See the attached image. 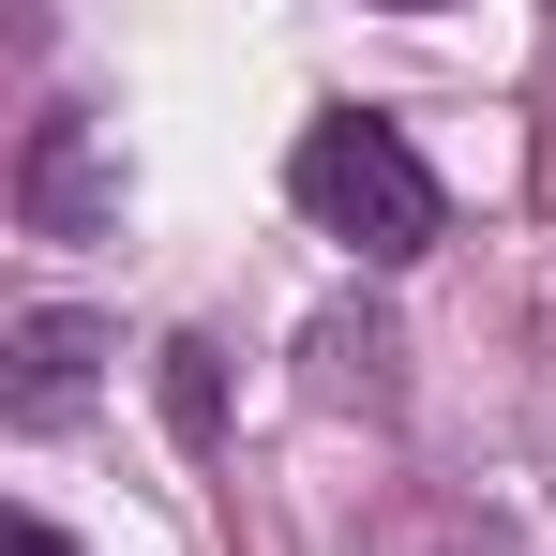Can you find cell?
Segmentation results:
<instances>
[{
	"label": "cell",
	"instance_id": "1",
	"mask_svg": "<svg viewBox=\"0 0 556 556\" xmlns=\"http://www.w3.org/2000/svg\"><path fill=\"white\" fill-rule=\"evenodd\" d=\"M286 195H301V226H316V241H346L362 271L437 256V226H452V195H437V166H421V136H406V121H376V105H316V121H301V151H286Z\"/></svg>",
	"mask_w": 556,
	"mask_h": 556
},
{
	"label": "cell",
	"instance_id": "2",
	"mask_svg": "<svg viewBox=\"0 0 556 556\" xmlns=\"http://www.w3.org/2000/svg\"><path fill=\"white\" fill-rule=\"evenodd\" d=\"M105 362H121V331H105V316L30 301V316L0 331V421H15V437H61V421L105 391Z\"/></svg>",
	"mask_w": 556,
	"mask_h": 556
},
{
	"label": "cell",
	"instance_id": "3",
	"mask_svg": "<svg viewBox=\"0 0 556 556\" xmlns=\"http://www.w3.org/2000/svg\"><path fill=\"white\" fill-rule=\"evenodd\" d=\"M15 226L30 241H105L121 226V151H105L91 105H46L30 151H15Z\"/></svg>",
	"mask_w": 556,
	"mask_h": 556
},
{
	"label": "cell",
	"instance_id": "4",
	"mask_svg": "<svg viewBox=\"0 0 556 556\" xmlns=\"http://www.w3.org/2000/svg\"><path fill=\"white\" fill-rule=\"evenodd\" d=\"M301 362H316V391H331V406H391V391H406L376 316H316V331H301Z\"/></svg>",
	"mask_w": 556,
	"mask_h": 556
},
{
	"label": "cell",
	"instance_id": "5",
	"mask_svg": "<svg viewBox=\"0 0 556 556\" xmlns=\"http://www.w3.org/2000/svg\"><path fill=\"white\" fill-rule=\"evenodd\" d=\"M166 406H181V437H211V346H166Z\"/></svg>",
	"mask_w": 556,
	"mask_h": 556
},
{
	"label": "cell",
	"instance_id": "6",
	"mask_svg": "<svg viewBox=\"0 0 556 556\" xmlns=\"http://www.w3.org/2000/svg\"><path fill=\"white\" fill-rule=\"evenodd\" d=\"M0 556H76V542H61V527H46V511H15V542H0Z\"/></svg>",
	"mask_w": 556,
	"mask_h": 556
}]
</instances>
